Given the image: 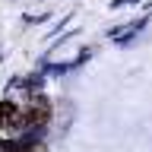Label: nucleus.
Listing matches in <instances>:
<instances>
[{
  "instance_id": "f257e3e1",
  "label": "nucleus",
  "mask_w": 152,
  "mask_h": 152,
  "mask_svg": "<svg viewBox=\"0 0 152 152\" xmlns=\"http://www.w3.org/2000/svg\"><path fill=\"white\" fill-rule=\"evenodd\" d=\"M28 130L26 117H22V108L16 102H0V133L10 136V133H22Z\"/></svg>"
},
{
  "instance_id": "f03ea898",
  "label": "nucleus",
  "mask_w": 152,
  "mask_h": 152,
  "mask_svg": "<svg viewBox=\"0 0 152 152\" xmlns=\"http://www.w3.org/2000/svg\"><path fill=\"white\" fill-rule=\"evenodd\" d=\"M22 117H26V127H41V124L51 117V104L45 98H32V102L22 108Z\"/></svg>"
}]
</instances>
